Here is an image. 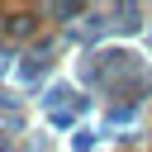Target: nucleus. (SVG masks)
<instances>
[{
  "label": "nucleus",
  "instance_id": "obj_1",
  "mask_svg": "<svg viewBox=\"0 0 152 152\" xmlns=\"http://www.w3.org/2000/svg\"><path fill=\"white\" fill-rule=\"evenodd\" d=\"M0 152H5V147H0Z\"/></svg>",
  "mask_w": 152,
  "mask_h": 152
}]
</instances>
